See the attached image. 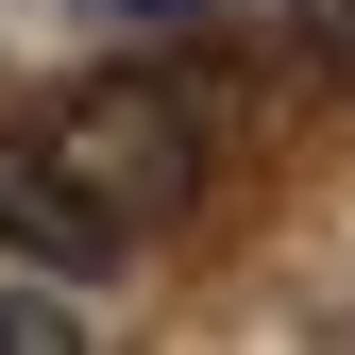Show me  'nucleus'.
I'll return each mask as SVG.
<instances>
[{
    "label": "nucleus",
    "instance_id": "f257e3e1",
    "mask_svg": "<svg viewBox=\"0 0 355 355\" xmlns=\"http://www.w3.org/2000/svg\"><path fill=\"white\" fill-rule=\"evenodd\" d=\"M34 153L68 169V203L102 220V237H153V220H187V203H203V169H220L203 102H187L169 68H102V85H68V102L34 119Z\"/></svg>",
    "mask_w": 355,
    "mask_h": 355
},
{
    "label": "nucleus",
    "instance_id": "f03ea898",
    "mask_svg": "<svg viewBox=\"0 0 355 355\" xmlns=\"http://www.w3.org/2000/svg\"><path fill=\"white\" fill-rule=\"evenodd\" d=\"M0 254H51V271H102V254H119L102 220L68 203V169L34 153V136H0Z\"/></svg>",
    "mask_w": 355,
    "mask_h": 355
},
{
    "label": "nucleus",
    "instance_id": "7ed1b4c3",
    "mask_svg": "<svg viewBox=\"0 0 355 355\" xmlns=\"http://www.w3.org/2000/svg\"><path fill=\"white\" fill-rule=\"evenodd\" d=\"M68 338H85V322H51V304H34V288L0 304V355H68Z\"/></svg>",
    "mask_w": 355,
    "mask_h": 355
},
{
    "label": "nucleus",
    "instance_id": "20e7f679",
    "mask_svg": "<svg viewBox=\"0 0 355 355\" xmlns=\"http://www.w3.org/2000/svg\"><path fill=\"white\" fill-rule=\"evenodd\" d=\"M322 34H338V68H355V0H338V17H322Z\"/></svg>",
    "mask_w": 355,
    "mask_h": 355
}]
</instances>
